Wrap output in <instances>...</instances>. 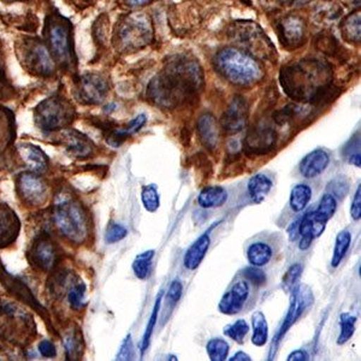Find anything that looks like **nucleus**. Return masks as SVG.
<instances>
[{
    "instance_id": "6e6d98bb",
    "label": "nucleus",
    "mask_w": 361,
    "mask_h": 361,
    "mask_svg": "<svg viewBox=\"0 0 361 361\" xmlns=\"http://www.w3.org/2000/svg\"><path fill=\"white\" fill-rule=\"evenodd\" d=\"M231 361H250V355L246 353H243V352H238V353L235 354L234 357L229 359Z\"/></svg>"
},
{
    "instance_id": "4d7b16f0",
    "label": "nucleus",
    "mask_w": 361,
    "mask_h": 361,
    "mask_svg": "<svg viewBox=\"0 0 361 361\" xmlns=\"http://www.w3.org/2000/svg\"><path fill=\"white\" fill-rule=\"evenodd\" d=\"M279 1L283 5H301L306 4L308 0H279Z\"/></svg>"
},
{
    "instance_id": "a878e982",
    "label": "nucleus",
    "mask_w": 361,
    "mask_h": 361,
    "mask_svg": "<svg viewBox=\"0 0 361 361\" xmlns=\"http://www.w3.org/2000/svg\"><path fill=\"white\" fill-rule=\"evenodd\" d=\"M228 199L226 189L221 185H207L202 188L197 197V202L202 209H214L224 205Z\"/></svg>"
},
{
    "instance_id": "7c9ffc66",
    "label": "nucleus",
    "mask_w": 361,
    "mask_h": 361,
    "mask_svg": "<svg viewBox=\"0 0 361 361\" xmlns=\"http://www.w3.org/2000/svg\"><path fill=\"white\" fill-rule=\"evenodd\" d=\"M312 197V189L307 185H298L292 189L290 193V209L294 212H301L308 205Z\"/></svg>"
},
{
    "instance_id": "e433bc0d",
    "label": "nucleus",
    "mask_w": 361,
    "mask_h": 361,
    "mask_svg": "<svg viewBox=\"0 0 361 361\" xmlns=\"http://www.w3.org/2000/svg\"><path fill=\"white\" fill-rule=\"evenodd\" d=\"M161 298H163V292H160L157 296L156 304L153 307V312L148 322L147 326H146V331H145L144 337H142V345H141V354L144 355L149 347V342H151V337H152L153 330L157 324V319H158V314H159L160 306H161Z\"/></svg>"
},
{
    "instance_id": "6e6552de",
    "label": "nucleus",
    "mask_w": 361,
    "mask_h": 361,
    "mask_svg": "<svg viewBox=\"0 0 361 361\" xmlns=\"http://www.w3.org/2000/svg\"><path fill=\"white\" fill-rule=\"evenodd\" d=\"M313 301H314V298H313L312 290L307 286L301 284V286H298V287L293 289L292 299H290V305H289L287 316L284 318V322L279 328L277 336L275 337V347H274V349L271 348V352L276 350L279 342L282 341L284 335L288 333V330L295 324L300 317L304 314L305 311L308 307L312 306Z\"/></svg>"
},
{
    "instance_id": "c9c22d12",
    "label": "nucleus",
    "mask_w": 361,
    "mask_h": 361,
    "mask_svg": "<svg viewBox=\"0 0 361 361\" xmlns=\"http://www.w3.org/2000/svg\"><path fill=\"white\" fill-rule=\"evenodd\" d=\"M355 323H357V318L352 316L350 313H342L341 314V333L340 336L337 338V345H345L352 338L354 333H355Z\"/></svg>"
},
{
    "instance_id": "a19ab883",
    "label": "nucleus",
    "mask_w": 361,
    "mask_h": 361,
    "mask_svg": "<svg viewBox=\"0 0 361 361\" xmlns=\"http://www.w3.org/2000/svg\"><path fill=\"white\" fill-rule=\"evenodd\" d=\"M337 209L336 197H334L330 193H326L323 195L322 200H320L319 206L316 209V214L320 218H323L324 221L328 222L330 218L333 217Z\"/></svg>"
},
{
    "instance_id": "0eeeda50",
    "label": "nucleus",
    "mask_w": 361,
    "mask_h": 361,
    "mask_svg": "<svg viewBox=\"0 0 361 361\" xmlns=\"http://www.w3.org/2000/svg\"><path fill=\"white\" fill-rule=\"evenodd\" d=\"M71 112V107L61 99L49 98L37 106L35 119L42 130L54 132L69 124Z\"/></svg>"
},
{
    "instance_id": "3c124183",
    "label": "nucleus",
    "mask_w": 361,
    "mask_h": 361,
    "mask_svg": "<svg viewBox=\"0 0 361 361\" xmlns=\"http://www.w3.org/2000/svg\"><path fill=\"white\" fill-rule=\"evenodd\" d=\"M350 216L354 221H359L361 217V185L357 187L355 195H354L353 202L350 206Z\"/></svg>"
},
{
    "instance_id": "b1692460",
    "label": "nucleus",
    "mask_w": 361,
    "mask_h": 361,
    "mask_svg": "<svg viewBox=\"0 0 361 361\" xmlns=\"http://www.w3.org/2000/svg\"><path fill=\"white\" fill-rule=\"evenodd\" d=\"M209 231L211 229L204 233L200 238H197V241L185 252V258H183L185 269L193 271L200 267V264L202 263V260L209 250V243H211Z\"/></svg>"
},
{
    "instance_id": "4468645a",
    "label": "nucleus",
    "mask_w": 361,
    "mask_h": 361,
    "mask_svg": "<svg viewBox=\"0 0 361 361\" xmlns=\"http://www.w3.org/2000/svg\"><path fill=\"white\" fill-rule=\"evenodd\" d=\"M109 92V85L106 80L95 74H87L81 78L78 86V98L83 103L94 104L103 103L104 99Z\"/></svg>"
},
{
    "instance_id": "20e7f679",
    "label": "nucleus",
    "mask_w": 361,
    "mask_h": 361,
    "mask_svg": "<svg viewBox=\"0 0 361 361\" xmlns=\"http://www.w3.org/2000/svg\"><path fill=\"white\" fill-rule=\"evenodd\" d=\"M228 37L257 61H275V46L255 22L235 21L228 29Z\"/></svg>"
},
{
    "instance_id": "c85d7f7f",
    "label": "nucleus",
    "mask_w": 361,
    "mask_h": 361,
    "mask_svg": "<svg viewBox=\"0 0 361 361\" xmlns=\"http://www.w3.org/2000/svg\"><path fill=\"white\" fill-rule=\"evenodd\" d=\"M247 258L253 267H262L270 262L272 258V250L265 243H252L247 250Z\"/></svg>"
},
{
    "instance_id": "ddd939ff",
    "label": "nucleus",
    "mask_w": 361,
    "mask_h": 361,
    "mask_svg": "<svg viewBox=\"0 0 361 361\" xmlns=\"http://www.w3.org/2000/svg\"><path fill=\"white\" fill-rule=\"evenodd\" d=\"M51 52L59 62L71 63V42L69 27L63 22H51L49 30Z\"/></svg>"
},
{
    "instance_id": "1a4fd4ad",
    "label": "nucleus",
    "mask_w": 361,
    "mask_h": 361,
    "mask_svg": "<svg viewBox=\"0 0 361 361\" xmlns=\"http://www.w3.org/2000/svg\"><path fill=\"white\" fill-rule=\"evenodd\" d=\"M277 133L267 124H257L250 128L243 140V151L247 156H265L275 148Z\"/></svg>"
},
{
    "instance_id": "39448f33",
    "label": "nucleus",
    "mask_w": 361,
    "mask_h": 361,
    "mask_svg": "<svg viewBox=\"0 0 361 361\" xmlns=\"http://www.w3.org/2000/svg\"><path fill=\"white\" fill-rule=\"evenodd\" d=\"M152 22L142 13H130L119 22L115 42L123 51H136L152 42Z\"/></svg>"
},
{
    "instance_id": "de8ad7c7",
    "label": "nucleus",
    "mask_w": 361,
    "mask_h": 361,
    "mask_svg": "<svg viewBox=\"0 0 361 361\" xmlns=\"http://www.w3.org/2000/svg\"><path fill=\"white\" fill-rule=\"evenodd\" d=\"M243 275L245 276V279H248L255 286H263L267 282L265 272L257 267H246L243 270Z\"/></svg>"
},
{
    "instance_id": "4c0bfd02",
    "label": "nucleus",
    "mask_w": 361,
    "mask_h": 361,
    "mask_svg": "<svg viewBox=\"0 0 361 361\" xmlns=\"http://www.w3.org/2000/svg\"><path fill=\"white\" fill-rule=\"evenodd\" d=\"M343 156L347 158L349 163L360 168V133L357 132L349 140L345 148H343Z\"/></svg>"
},
{
    "instance_id": "9d476101",
    "label": "nucleus",
    "mask_w": 361,
    "mask_h": 361,
    "mask_svg": "<svg viewBox=\"0 0 361 361\" xmlns=\"http://www.w3.org/2000/svg\"><path fill=\"white\" fill-rule=\"evenodd\" d=\"M306 23L301 17L289 15L279 21L277 32L284 49L293 51L304 45L306 40Z\"/></svg>"
},
{
    "instance_id": "6ab92c4d",
    "label": "nucleus",
    "mask_w": 361,
    "mask_h": 361,
    "mask_svg": "<svg viewBox=\"0 0 361 361\" xmlns=\"http://www.w3.org/2000/svg\"><path fill=\"white\" fill-rule=\"evenodd\" d=\"M20 221L13 209L0 204V247H6L16 240Z\"/></svg>"
},
{
    "instance_id": "f257e3e1",
    "label": "nucleus",
    "mask_w": 361,
    "mask_h": 361,
    "mask_svg": "<svg viewBox=\"0 0 361 361\" xmlns=\"http://www.w3.org/2000/svg\"><path fill=\"white\" fill-rule=\"evenodd\" d=\"M204 87V74L197 59L176 56L166 64L161 74L153 78L147 95L163 109H176L197 98Z\"/></svg>"
},
{
    "instance_id": "bb28decb",
    "label": "nucleus",
    "mask_w": 361,
    "mask_h": 361,
    "mask_svg": "<svg viewBox=\"0 0 361 361\" xmlns=\"http://www.w3.org/2000/svg\"><path fill=\"white\" fill-rule=\"evenodd\" d=\"M272 188V180L263 173H258L248 180L247 189L250 200L255 204H262L267 199V194Z\"/></svg>"
},
{
    "instance_id": "a18cd8bd",
    "label": "nucleus",
    "mask_w": 361,
    "mask_h": 361,
    "mask_svg": "<svg viewBox=\"0 0 361 361\" xmlns=\"http://www.w3.org/2000/svg\"><path fill=\"white\" fill-rule=\"evenodd\" d=\"M128 231L123 226L118 223H111L107 226L106 234H105V241L107 243H116L122 241L127 236Z\"/></svg>"
},
{
    "instance_id": "603ef678",
    "label": "nucleus",
    "mask_w": 361,
    "mask_h": 361,
    "mask_svg": "<svg viewBox=\"0 0 361 361\" xmlns=\"http://www.w3.org/2000/svg\"><path fill=\"white\" fill-rule=\"evenodd\" d=\"M39 352L42 354V357H54L57 355V350L54 347V343L49 340H44L39 343Z\"/></svg>"
},
{
    "instance_id": "09e8293b",
    "label": "nucleus",
    "mask_w": 361,
    "mask_h": 361,
    "mask_svg": "<svg viewBox=\"0 0 361 361\" xmlns=\"http://www.w3.org/2000/svg\"><path fill=\"white\" fill-rule=\"evenodd\" d=\"M133 357H134V347H133L132 336L128 335L121 345L117 354V360H133Z\"/></svg>"
},
{
    "instance_id": "dca6fc26",
    "label": "nucleus",
    "mask_w": 361,
    "mask_h": 361,
    "mask_svg": "<svg viewBox=\"0 0 361 361\" xmlns=\"http://www.w3.org/2000/svg\"><path fill=\"white\" fill-rule=\"evenodd\" d=\"M326 221L320 218L316 214V211L307 212L304 217L300 218L299 235L301 236V241L299 243V248L301 250H306L311 247L313 238H319L320 235L324 233Z\"/></svg>"
},
{
    "instance_id": "aec40b11",
    "label": "nucleus",
    "mask_w": 361,
    "mask_h": 361,
    "mask_svg": "<svg viewBox=\"0 0 361 361\" xmlns=\"http://www.w3.org/2000/svg\"><path fill=\"white\" fill-rule=\"evenodd\" d=\"M330 163V156L325 149L318 148L308 153L300 163V173L306 178H314L325 171Z\"/></svg>"
},
{
    "instance_id": "473e14b6",
    "label": "nucleus",
    "mask_w": 361,
    "mask_h": 361,
    "mask_svg": "<svg viewBox=\"0 0 361 361\" xmlns=\"http://www.w3.org/2000/svg\"><path fill=\"white\" fill-rule=\"evenodd\" d=\"M154 250H147L141 255H136L135 260L133 263V270L136 277L140 279H147L151 270H152V259L154 257Z\"/></svg>"
},
{
    "instance_id": "cd10ccee",
    "label": "nucleus",
    "mask_w": 361,
    "mask_h": 361,
    "mask_svg": "<svg viewBox=\"0 0 361 361\" xmlns=\"http://www.w3.org/2000/svg\"><path fill=\"white\" fill-rule=\"evenodd\" d=\"M341 34L345 42H360V11H354L345 17L340 25Z\"/></svg>"
},
{
    "instance_id": "2f4dec72",
    "label": "nucleus",
    "mask_w": 361,
    "mask_h": 361,
    "mask_svg": "<svg viewBox=\"0 0 361 361\" xmlns=\"http://www.w3.org/2000/svg\"><path fill=\"white\" fill-rule=\"evenodd\" d=\"M350 243H352V235L348 230H342L340 234L337 235L335 247H334L333 259H331L333 267H337L342 263L350 247Z\"/></svg>"
},
{
    "instance_id": "2eb2a0df",
    "label": "nucleus",
    "mask_w": 361,
    "mask_h": 361,
    "mask_svg": "<svg viewBox=\"0 0 361 361\" xmlns=\"http://www.w3.org/2000/svg\"><path fill=\"white\" fill-rule=\"evenodd\" d=\"M250 296V286L246 281H238L222 296L218 308L223 314L234 316L241 312Z\"/></svg>"
},
{
    "instance_id": "4be33fe9",
    "label": "nucleus",
    "mask_w": 361,
    "mask_h": 361,
    "mask_svg": "<svg viewBox=\"0 0 361 361\" xmlns=\"http://www.w3.org/2000/svg\"><path fill=\"white\" fill-rule=\"evenodd\" d=\"M0 281H1V283L4 284L8 292L13 293L16 298L23 300L29 306L35 308L39 312L44 311V308L39 305L37 300L34 298L32 292L29 290V288L25 284L22 283L21 281L8 275V272L1 267V265H0Z\"/></svg>"
},
{
    "instance_id": "412c9836",
    "label": "nucleus",
    "mask_w": 361,
    "mask_h": 361,
    "mask_svg": "<svg viewBox=\"0 0 361 361\" xmlns=\"http://www.w3.org/2000/svg\"><path fill=\"white\" fill-rule=\"evenodd\" d=\"M197 134L202 140V144L209 151H214L219 144V126L214 115L204 114L197 119Z\"/></svg>"
},
{
    "instance_id": "58836bf2",
    "label": "nucleus",
    "mask_w": 361,
    "mask_h": 361,
    "mask_svg": "<svg viewBox=\"0 0 361 361\" xmlns=\"http://www.w3.org/2000/svg\"><path fill=\"white\" fill-rule=\"evenodd\" d=\"M141 200L148 212H156L159 209L160 197L158 188L154 185H145L141 193Z\"/></svg>"
},
{
    "instance_id": "ea45409f",
    "label": "nucleus",
    "mask_w": 361,
    "mask_h": 361,
    "mask_svg": "<svg viewBox=\"0 0 361 361\" xmlns=\"http://www.w3.org/2000/svg\"><path fill=\"white\" fill-rule=\"evenodd\" d=\"M248 331H250V326L245 319L236 320L234 324L228 325L224 328V335L238 343H243Z\"/></svg>"
},
{
    "instance_id": "7ed1b4c3",
    "label": "nucleus",
    "mask_w": 361,
    "mask_h": 361,
    "mask_svg": "<svg viewBox=\"0 0 361 361\" xmlns=\"http://www.w3.org/2000/svg\"><path fill=\"white\" fill-rule=\"evenodd\" d=\"M214 66L226 81L236 86H253L264 76L263 68L255 58L234 47L219 51Z\"/></svg>"
},
{
    "instance_id": "13d9d810",
    "label": "nucleus",
    "mask_w": 361,
    "mask_h": 361,
    "mask_svg": "<svg viewBox=\"0 0 361 361\" xmlns=\"http://www.w3.org/2000/svg\"><path fill=\"white\" fill-rule=\"evenodd\" d=\"M129 6H141V5L146 4L149 0H126Z\"/></svg>"
},
{
    "instance_id": "37998d69",
    "label": "nucleus",
    "mask_w": 361,
    "mask_h": 361,
    "mask_svg": "<svg viewBox=\"0 0 361 361\" xmlns=\"http://www.w3.org/2000/svg\"><path fill=\"white\" fill-rule=\"evenodd\" d=\"M329 192L334 197L343 199L348 194L349 183L345 177L338 176L335 180H331L328 185Z\"/></svg>"
},
{
    "instance_id": "72a5a7b5",
    "label": "nucleus",
    "mask_w": 361,
    "mask_h": 361,
    "mask_svg": "<svg viewBox=\"0 0 361 361\" xmlns=\"http://www.w3.org/2000/svg\"><path fill=\"white\" fill-rule=\"evenodd\" d=\"M66 359L68 360H78L82 352V340L78 331H70L64 338Z\"/></svg>"
},
{
    "instance_id": "f3484780",
    "label": "nucleus",
    "mask_w": 361,
    "mask_h": 361,
    "mask_svg": "<svg viewBox=\"0 0 361 361\" xmlns=\"http://www.w3.org/2000/svg\"><path fill=\"white\" fill-rule=\"evenodd\" d=\"M30 262L40 270H51L57 262V250L54 243L45 238L37 240L30 250Z\"/></svg>"
},
{
    "instance_id": "864d4df0",
    "label": "nucleus",
    "mask_w": 361,
    "mask_h": 361,
    "mask_svg": "<svg viewBox=\"0 0 361 361\" xmlns=\"http://www.w3.org/2000/svg\"><path fill=\"white\" fill-rule=\"evenodd\" d=\"M288 361H306L308 360V355L305 350L300 349V350H295L293 353L289 354V357L287 359Z\"/></svg>"
},
{
    "instance_id": "49530a36",
    "label": "nucleus",
    "mask_w": 361,
    "mask_h": 361,
    "mask_svg": "<svg viewBox=\"0 0 361 361\" xmlns=\"http://www.w3.org/2000/svg\"><path fill=\"white\" fill-rule=\"evenodd\" d=\"M182 293H183V286L180 283V279H175L166 293V304L169 305V307L173 310L176 306L182 296Z\"/></svg>"
},
{
    "instance_id": "c03bdc74",
    "label": "nucleus",
    "mask_w": 361,
    "mask_h": 361,
    "mask_svg": "<svg viewBox=\"0 0 361 361\" xmlns=\"http://www.w3.org/2000/svg\"><path fill=\"white\" fill-rule=\"evenodd\" d=\"M301 272H302V265L301 264H294V265L288 269L283 279H282V288H283L286 292H290L292 290L294 284L296 283V281L301 276Z\"/></svg>"
},
{
    "instance_id": "c756f323",
    "label": "nucleus",
    "mask_w": 361,
    "mask_h": 361,
    "mask_svg": "<svg viewBox=\"0 0 361 361\" xmlns=\"http://www.w3.org/2000/svg\"><path fill=\"white\" fill-rule=\"evenodd\" d=\"M252 326H253V336L252 343L257 347H263L267 345L269 340V326H267V318L263 312L257 311L252 316Z\"/></svg>"
},
{
    "instance_id": "f03ea898",
    "label": "nucleus",
    "mask_w": 361,
    "mask_h": 361,
    "mask_svg": "<svg viewBox=\"0 0 361 361\" xmlns=\"http://www.w3.org/2000/svg\"><path fill=\"white\" fill-rule=\"evenodd\" d=\"M279 81L289 98L319 104L333 92V69L325 61L316 58L301 59L283 66Z\"/></svg>"
},
{
    "instance_id": "8fccbe9b",
    "label": "nucleus",
    "mask_w": 361,
    "mask_h": 361,
    "mask_svg": "<svg viewBox=\"0 0 361 361\" xmlns=\"http://www.w3.org/2000/svg\"><path fill=\"white\" fill-rule=\"evenodd\" d=\"M295 114L296 106H294V105H287L281 111L276 112L275 115H274V121L279 126H283V124L289 122L295 116Z\"/></svg>"
},
{
    "instance_id": "79ce46f5",
    "label": "nucleus",
    "mask_w": 361,
    "mask_h": 361,
    "mask_svg": "<svg viewBox=\"0 0 361 361\" xmlns=\"http://www.w3.org/2000/svg\"><path fill=\"white\" fill-rule=\"evenodd\" d=\"M69 304L74 310H80L86 305V286L82 282L73 284L68 293Z\"/></svg>"
},
{
    "instance_id": "5fc2aeb1",
    "label": "nucleus",
    "mask_w": 361,
    "mask_h": 361,
    "mask_svg": "<svg viewBox=\"0 0 361 361\" xmlns=\"http://www.w3.org/2000/svg\"><path fill=\"white\" fill-rule=\"evenodd\" d=\"M299 224L300 219H298L296 222L293 223L292 226H289L288 234H289V240L290 241H295L296 238L299 236Z\"/></svg>"
},
{
    "instance_id": "423d86ee",
    "label": "nucleus",
    "mask_w": 361,
    "mask_h": 361,
    "mask_svg": "<svg viewBox=\"0 0 361 361\" xmlns=\"http://www.w3.org/2000/svg\"><path fill=\"white\" fill-rule=\"evenodd\" d=\"M54 219L58 229L75 243H82L88 236V218L76 200L64 199L56 204Z\"/></svg>"
},
{
    "instance_id": "a211bd4d",
    "label": "nucleus",
    "mask_w": 361,
    "mask_h": 361,
    "mask_svg": "<svg viewBox=\"0 0 361 361\" xmlns=\"http://www.w3.org/2000/svg\"><path fill=\"white\" fill-rule=\"evenodd\" d=\"M25 62L34 73L49 75L54 70V64L49 51L40 42H32L25 54Z\"/></svg>"
},
{
    "instance_id": "393cba45",
    "label": "nucleus",
    "mask_w": 361,
    "mask_h": 361,
    "mask_svg": "<svg viewBox=\"0 0 361 361\" xmlns=\"http://www.w3.org/2000/svg\"><path fill=\"white\" fill-rule=\"evenodd\" d=\"M18 152L21 154L23 161L32 169L33 173H45L49 168L47 157L37 146L30 144L20 145Z\"/></svg>"
},
{
    "instance_id": "f8f14e48",
    "label": "nucleus",
    "mask_w": 361,
    "mask_h": 361,
    "mask_svg": "<svg viewBox=\"0 0 361 361\" xmlns=\"http://www.w3.org/2000/svg\"><path fill=\"white\" fill-rule=\"evenodd\" d=\"M17 189L22 200L28 205H42L47 199V185L33 173L20 175L17 180Z\"/></svg>"
},
{
    "instance_id": "5701e85b",
    "label": "nucleus",
    "mask_w": 361,
    "mask_h": 361,
    "mask_svg": "<svg viewBox=\"0 0 361 361\" xmlns=\"http://www.w3.org/2000/svg\"><path fill=\"white\" fill-rule=\"evenodd\" d=\"M62 135L68 152L76 158H86L93 151V145L81 133L66 129L62 133Z\"/></svg>"
},
{
    "instance_id": "9b49d317",
    "label": "nucleus",
    "mask_w": 361,
    "mask_h": 361,
    "mask_svg": "<svg viewBox=\"0 0 361 361\" xmlns=\"http://www.w3.org/2000/svg\"><path fill=\"white\" fill-rule=\"evenodd\" d=\"M248 117H250V107L246 99L241 95H236L223 114L221 126L223 130L228 134H238L243 132L246 127Z\"/></svg>"
},
{
    "instance_id": "f704fd0d",
    "label": "nucleus",
    "mask_w": 361,
    "mask_h": 361,
    "mask_svg": "<svg viewBox=\"0 0 361 361\" xmlns=\"http://www.w3.org/2000/svg\"><path fill=\"white\" fill-rule=\"evenodd\" d=\"M206 350L209 354V360L224 361L229 353V345L222 338H211L206 345Z\"/></svg>"
}]
</instances>
